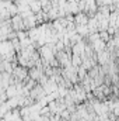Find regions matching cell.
Listing matches in <instances>:
<instances>
[{
    "label": "cell",
    "mask_w": 119,
    "mask_h": 121,
    "mask_svg": "<svg viewBox=\"0 0 119 121\" xmlns=\"http://www.w3.org/2000/svg\"><path fill=\"white\" fill-rule=\"evenodd\" d=\"M10 52H14V48H13L11 41H7V39L0 41V55L4 56V55H7Z\"/></svg>",
    "instance_id": "obj_1"
},
{
    "label": "cell",
    "mask_w": 119,
    "mask_h": 121,
    "mask_svg": "<svg viewBox=\"0 0 119 121\" xmlns=\"http://www.w3.org/2000/svg\"><path fill=\"white\" fill-rule=\"evenodd\" d=\"M91 44H92V49H94L95 52H101V51L107 49V42H105V41H102L101 38L95 39V41H94V42H91Z\"/></svg>",
    "instance_id": "obj_2"
},
{
    "label": "cell",
    "mask_w": 119,
    "mask_h": 121,
    "mask_svg": "<svg viewBox=\"0 0 119 121\" xmlns=\"http://www.w3.org/2000/svg\"><path fill=\"white\" fill-rule=\"evenodd\" d=\"M4 94H6V97H7V99L14 97V96H18V91H17L16 85H8V86L4 89Z\"/></svg>",
    "instance_id": "obj_3"
},
{
    "label": "cell",
    "mask_w": 119,
    "mask_h": 121,
    "mask_svg": "<svg viewBox=\"0 0 119 121\" xmlns=\"http://www.w3.org/2000/svg\"><path fill=\"white\" fill-rule=\"evenodd\" d=\"M88 21V17L83 13H79L77 16H74V26H79V24H87Z\"/></svg>",
    "instance_id": "obj_4"
},
{
    "label": "cell",
    "mask_w": 119,
    "mask_h": 121,
    "mask_svg": "<svg viewBox=\"0 0 119 121\" xmlns=\"http://www.w3.org/2000/svg\"><path fill=\"white\" fill-rule=\"evenodd\" d=\"M8 110H11V108L8 107V104H7L6 101H3V103L0 104V117H3V116H4Z\"/></svg>",
    "instance_id": "obj_5"
},
{
    "label": "cell",
    "mask_w": 119,
    "mask_h": 121,
    "mask_svg": "<svg viewBox=\"0 0 119 121\" xmlns=\"http://www.w3.org/2000/svg\"><path fill=\"white\" fill-rule=\"evenodd\" d=\"M4 121H14V117H13V113H11V110H8L3 117H1Z\"/></svg>",
    "instance_id": "obj_6"
},
{
    "label": "cell",
    "mask_w": 119,
    "mask_h": 121,
    "mask_svg": "<svg viewBox=\"0 0 119 121\" xmlns=\"http://www.w3.org/2000/svg\"><path fill=\"white\" fill-rule=\"evenodd\" d=\"M34 121H42V116H39V117H36V118H35Z\"/></svg>",
    "instance_id": "obj_7"
},
{
    "label": "cell",
    "mask_w": 119,
    "mask_h": 121,
    "mask_svg": "<svg viewBox=\"0 0 119 121\" xmlns=\"http://www.w3.org/2000/svg\"><path fill=\"white\" fill-rule=\"evenodd\" d=\"M58 121H64V120H58Z\"/></svg>",
    "instance_id": "obj_8"
},
{
    "label": "cell",
    "mask_w": 119,
    "mask_h": 121,
    "mask_svg": "<svg viewBox=\"0 0 119 121\" xmlns=\"http://www.w3.org/2000/svg\"><path fill=\"white\" fill-rule=\"evenodd\" d=\"M0 118H1V117H0Z\"/></svg>",
    "instance_id": "obj_9"
}]
</instances>
